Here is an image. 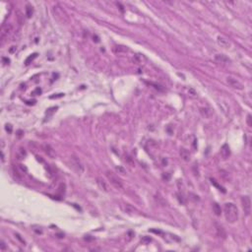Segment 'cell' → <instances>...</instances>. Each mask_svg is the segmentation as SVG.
Masks as SVG:
<instances>
[{"label": "cell", "instance_id": "6da1fadb", "mask_svg": "<svg viewBox=\"0 0 252 252\" xmlns=\"http://www.w3.org/2000/svg\"><path fill=\"white\" fill-rule=\"evenodd\" d=\"M225 218L227 223L234 224L238 220V209L234 203H227L224 207Z\"/></svg>", "mask_w": 252, "mask_h": 252}, {"label": "cell", "instance_id": "7a4b0ae2", "mask_svg": "<svg viewBox=\"0 0 252 252\" xmlns=\"http://www.w3.org/2000/svg\"><path fill=\"white\" fill-rule=\"evenodd\" d=\"M105 176H107L109 181L115 187V188L122 189V187H123V182H122L120 177L117 176L116 173H114L113 171H110V170H107V171L105 172Z\"/></svg>", "mask_w": 252, "mask_h": 252}, {"label": "cell", "instance_id": "3957f363", "mask_svg": "<svg viewBox=\"0 0 252 252\" xmlns=\"http://www.w3.org/2000/svg\"><path fill=\"white\" fill-rule=\"evenodd\" d=\"M70 163H71L72 169L75 170L77 173H79V174L83 173L84 170H85V167H84V165H83L82 160L79 159L77 156H74V155L71 156V157H70Z\"/></svg>", "mask_w": 252, "mask_h": 252}, {"label": "cell", "instance_id": "277c9868", "mask_svg": "<svg viewBox=\"0 0 252 252\" xmlns=\"http://www.w3.org/2000/svg\"><path fill=\"white\" fill-rule=\"evenodd\" d=\"M241 205L244 213L249 216L251 213V200L249 196H242L241 197Z\"/></svg>", "mask_w": 252, "mask_h": 252}, {"label": "cell", "instance_id": "5b68a950", "mask_svg": "<svg viewBox=\"0 0 252 252\" xmlns=\"http://www.w3.org/2000/svg\"><path fill=\"white\" fill-rule=\"evenodd\" d=\"M227 82L230 87L236 89V90H243V88H244L243 84H242L238 79L234 78V77H227Z\"/></svg>", "mask_w": 252, "mask_h": 252}, {"label": "cell", "instance_id": "8992f818", "mask_svg": "<svg viewBox=\"0 0 252 252\" xmlns=\"http://www.w3.org/2000/svg\"><path fill=\"white\" fill-rule=\"evenodd\" d=\"M97 183H98V185H99V187L102 189V191H104V192H109L110 191V187H109V182L105 180L104 178H102V177H100V176L97 177Z\"/></svg>", "mask_w": 252, "mask_h": 252}, {"label": "cell", "instance_id": "52a82bcc", "mask_svg": "<svg viewBox=\"0 0 252 252\" xmlns=\"http://www.w3.org/2000/svg\"><path fill=\"white\" fill-rule=\"evenodd\" d=\"M221 156L224 160H227V158H229L230 156V149H229V146L227 144H225V145L222 146L221 148Z\"/></svg>", "mask_w": 252, "mask_h": 252}, {"label": "cell", "instance_id": "ba28073f", "mask_svg": "<svg viewBox=\"0 0 252 252\" xmlns=\"http://www.w3.org/2000/svg\"><path fill=\"white\" fill-rule=\"evenodd\" d=\"M217 40H218V44L222 47H224V48H229V47H230V42L227 38L223 37V36H219Z\"/></svg>", "mask_w": 252, "mask_h": 252}, {"label": "cell", "instance_id": "9c48e42d", "mask_svg": "<svg viewBox=\"0 0 252 252\" xmlns=\"http://www.w3.org/2000/svg\"><path fill=\"white\" fill-rule=\"evenodd\" d=\"M199 112H200V114L202 115L204 118H211L213 115V111L210 107H200Z\"/></svg>", "mask_w": 252, "mask_h": 252}, {"label": "cell", "instance_id": "30bf717a", "mask_svg": "<svg viewBox=\"0 0 252 252\" xmlns=\"http://www.w3.org/2000/svg\"><path fill=\"white\" fill-rule=\"evenodd\" d=\"M11 32H12V25L8 24V25L4 26V27L2 28V31H1V40H5Z\"/></svg>", "mask_w": 252, "mask_h": 252}, {"label": "cell", "instance_id": "8fae6325", "mask_svg": "<svg viewBox=\"0 0 252 252\" xmlns=\"http://www.w3.org/2000/svg\"><path fill=\"white\" fill-rule=\"evenodd\" d=\"M179 154H180V157L181 159L184 160V162H189L190 160V158H191V155H190V152H189L187 149L185 148H181L180 149V152H179Z\"/></svg>", "mask_w": 252, "mask_h": 252}, {"label": "cell", "instance_id": "7c38bea8", "mask_svg": "<svg viewBox=\"0 0 252 252\" xmlns=\"http://www.w3.org/2000/svg\"><path fill=\"white\" fill-rule=\"evenodd\" d=\"M215 60L217 62H219V63H229V62L230 61L229 57H227L224 54H216L215 55Z\"/></svg>", "mask_w": 252, "mask_h": 252}, {"label": "cell", "instance_id": "4fadbf2b", "mask_svg": "<svg viewBox=\"0 0 252 252\" xmlns=\"http://www.w3.org/2000/svg\"><path fill=\"white\" fill-rule=\"evenodd\" d=\"M146 60H147L146 57L144 56L143 54H140V53L135 54L133 57V61H134V63H136V64H142L143 62L146 61Z\"/></svg>", "mask_w": 252, "mask_h": 252}, {"label": "cell", "instance_id": "5bb4252c", "mask_svg": "<svg viewBox=\"0 0 252 252\" xmlns=\"http://www.w3.org/2000/svg\"><path fill=\"white\" fill-rule=\"evenodd\" d=\"M216 229H217L218 236H219L220 237H223V238H225V236H227V232H225V229L222 227V225L216 224Z\"/></svg>", "mask_w": 252, "mask_h": 252}, {"label": "cell", "instance_id": "9a60e30c", "mask_svg": "<svg viewBox=\"0 0 252 252\" xmlns=\"http://www.w3.org/2000/svg\"><path fill=\"white\" fill-rule=\"evenodd\" d=\"M44 152L49 158H51V159H53V158L55 157V152H54V150L52 149V147L50 145H45L44 146Z\"/></svg>", "mask_w": 252, "mask_h": 252}, {"label": "cell", "instance_id": "2e32d148", "mask_svg": "<svg viewBox=\"0 0 252 252\" xmlns=\"http://www.w3.org/2000/svg\"><path fill=\"white\" fill-rule=\"evenodd\" d=\"M26 155H27V152H26V150L24 148H19L16 152V158L19 160H23L26 157Z\"/></svg>", "mask_w": 252, "mask_h": 252}, {"label": "cell", "instance_id": "e0dca14e", "mask_svg": "<svg viewBox=\"0 0 252 252\" xmlns=\"http://www.w3.org/2000/svg\"><path fill=\"white\" fill-rule=\"evenodd\" d=\"M112 50L115 52V53H120V52H125L127 51V47L125 46H121V45H117V46H114L113 48H112Z\"/></svg>", "mask_w": 252, "mask_h": 252}, {"label": "cell", "instance_id": "ac0fdd59", "mask_svg": "<svg viewBox=\"0 0 252 252\" xmlns=\"http://www.w3.org/2000/svg\"><path fill=\"white\" fill-rule=\"evenodd\" d=\"M33 6H31V5L26 6V15H27L28 18H31V17L33 16Z\"/></svg>", "mask_w": 252, "mask_h": 252}, {"label": "cell", "instance_id": "d6986e66", "mask_svg": "<svg viewBox=\"0 0 252 252\" xmlns=\"http://www.w3.org/2000/svg\"><path fill=\"white\" fill-rule=\"evenodd\" d=\"M37 56H38V53H33V54H31L30 56H29L28 58L26 59V61H25V64H26V65H29V64H30L31 62H32V61H33V59H35V58H36V57H37Z\"/></svg>", "mask_w": 252, "mask_h": 252}, {"label": "cell", "instance_id": "ffe728a7", "mask_svg": "<svg viewBox=\"0 0 252 252\" xmlns=\"http://www.w3.org/2000/svg\"><path fill=\"white\" fill-rule=\"evenodd\" d=\"M213 210H214V213L217 216H220L221 215V207L219 205H218L217 203H215L214 205H213Z\"/></svg>", "mask_w": 252, "mask_h": 252}, {"label": "cell", "instance_id": "44dd1931", "mask_svg": "<svg viewBox=\"0 0 252 252\" xmlns=\"http://www.w3.org/2000/svg\"><path fill=\"white\" fill-rule=\"evenodd\" d=\"M211 182H212V184H214V185L216 186V187H218V188H219V190H221V191H223V192H225V189L223 188L222 186H220L219 184L217 183V181L215 180V179H213V178H211Z\"/></svg>", "mask_w": 252, "mask_h": 252}, {"label": "cell", "instance_id": "7402d4cb", "mask_svg": "<svg viewBox=\"0 0 252 252\" xmlns=\"http://www.w3.org/2000/svg\"><path fill=\"white\" fill-rule=\"evenodd\" d=\"M124 209V208H123ZM124 211H125V213H128V214H130V213H132L134 211V209L131 207L130 205H128V204H126L125 205V209H124Z\"/></svg>", "mask_w": 252, "mask_h": 252}, {"label": "cell", "instance_id": "603a6c76", "mask_svg": "<svg viewBox=\"0 0 252 252\" xmlns=\"http://www.w3.org/2000/svg\"><path fill=\"white\" fill-rule=\"evenodd\" d=\"M125 160H126L127 163H128L129 165H131V167H133V165H134V163L132 162V159H131L130 157H129L128 155H126V156H125Z\"/></svg>", "mask_w": 252, "mask_h": 252}, {"label": "cell", "instance_id": "cb8c5ba5", "mask_svg": "<svg viewBox=\"0 0 252 252\" xmlns=\"http://www.w3.org/2000/svg\"><path fill=\"white\" fill-rule=\"evenodd\" d=\"M116 169L118 170V173H121V174H124L125 173V169H123V167H117Z\"/></svg>", "mask_w": 252, "mask_h": 252}, {"label": "cell", "instance_id": "d4e9b609", "mask_svg": "<svg viewBox=\"0 0 252 252\" xmlns=\"http://www.w3.org/2000/svg\"><path fill=\"white\" fill-rule=\"evenodd\" d=\"M246 121H247V124H248V126H249V127H251L252 124H251V115H250V114L247 115V120H246Z\"/></svg>", "mask_w": 252, "mask_h": 252}, {"label": "cell", "instance_id": "484cf974", "mask_svg": "<svg viewBox=\"0 0 252 252\" xmlns=\"http://www.w3.org/2000/svg\"><path fill=\"white\" fill-rule=\"evenodd\" d=\"M0 250H1V251L6 250V245H5V243H4L3 241H1V244H0Z\"/></svg>", "mask_w": 252, "mask_h": 252}, {"label": "cell", "instance_id": "4316f807", "mask_svg": "<svg viewBox=\"0 0 252 252\" xmlns=\"http://www.w3.org/2000/svg\"><path fill=\"white\" fill-rule=\"evenodd\" d=\"M6 130L9 132V133H11L12 132V126L10 125V124H7L6 125Z\"/></svg>", "mask_w": 252, "mask_h": 252}, {"label": "cell", "instance_id": "83f0119b", "mask_svg": "<svg viewBox=\"0 0 252 252\" xmlns=\"http://www.w3.org/2000/svg\"><path fill=\"white\" fill-rule=\"evenodd\" d=\"M38 94V95H40V93H42V91H40V89H37V90L35 91V92H33V95H36V94Z\"/></svg>", "mask_w": 252, "mask_h": 252}, {"label": "cell", "instance_id": "f1b7e54d", "mask_svg": "<svg viewBox=\"0 0 252 252\" xmlns=\"http://www.w3.org/2000/svg\"><path fill=\"white\" fill-rule=\"evenodd\" d=\"M163 178L165 179V180H169V174H167V176H165V174H163Z\"/></svg>", "mask_w": 252, "mask_h": 252}]
</instances>
